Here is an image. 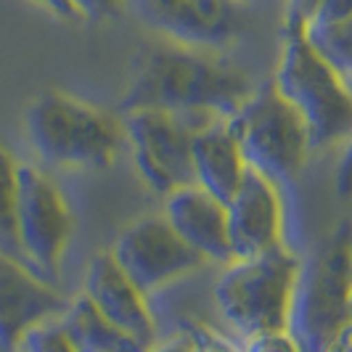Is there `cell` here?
I'll return each mask as SVG.
<instances>
[{
  "instance_id": "obj_5",
  "label": "cell",
  "mask_w": 352,
  "mask_h": 352,
  "mask_svg": "<svg viewBox=\"0 0 352 352\" xmlns=\"http://www.w3.org/2000/svg\"><path fill=\"white\" fill-rule=\"evenodd\" d=\"M214 283V305L223 318L244 336L281 331L289 323V305L300 257L276 247L254 257H236Z\"/></svg>"
},
{
  "instance_id": "obj_7",
  "label": "cell",
  "mask_w": 352,
  "mask_h": 352,
  "mask_svg": "<svg viewBox=\"0 0 352 352\" xmlns=\"http://www.w3.org/2000/svg\"><path fill=\"white\" fill-rule=\"evenodd\" d=\"M72 212L61 188L37 164L19 162L16 228L21 252L40 278L58 286V270L72 236Z\"/></svg>"
},
{
  "instance_id": "obj_6",
  "label": "cell",
  "mask_w": 352,
  "mask_h": 352,
  "mask_svg": "<svg viewBox=\"0 0 352 352\" xmlns=\"http://www.w3.org/2000/svg\"><path fill=\"white\" fill-rule=\"evenodd\" d=\"M228 124L249 170L276 186L294 183L313 154L307 127L273 82L254 88Z\"/></svg>"
},
{
  "instance_id": "obj_27",
  "label": "cell",
  "mask_w": 352,
  "mask_h": 352,
  "mask_svg": "<svg viewBox=\"0 0 352 352\" xmlns=\"http://www.w3.org/2000/svg\"><path fill=\"white\" fill-rule=\"evenodd\" d=\"M43 6H48L53 14H58V16L64 19H77L74 14V8H72V0H40Z\"/></svg>"
},
{
  "instance_id": "obj_8",
  "label": "cell",
  "mask_w": 352,
  "mask_h": 352,
  "mask_svg": "<svg viewBox=\"0 0 352 352\" xmlns=\"http://www.w3.org/2000/svg\"><path fill=\"white\" fill-rule=\"evenodd\" d=\"M124 141L146 186L162 199L183 186H194V130L173 114L138 109L120 114Z\"/></svg>"
},
{
  "instance_id": "obj_25",
  "label": "cell",
  "mask_w": 352,
  "mask_h": 352,
  "mask_svg": "<svg viewBox=\"0 0 352 352\" xmlns=\"http://www.w3.org/2000/svg\"><path fill=\"white\" fill-rule=\"evenodd\" d=\"M146 352H196V336L186 334V331H177V334L157 342L151 350Z\"/></svg>"
},
{
  "instance_id": "obj_20",
  "label": "cell",
  "mask_w": 352,
  "mask_h": 352,
  "mask_svg": "<svg viewBox=\"0 0 352 352\" xmlns=\"http://www.w3.org/2000/svg\"><path fill=\"white\" fill-rule=\"evenodd\" d=\"M241 352H302L292 334L281 329V331H263L244 339Z\"/></svg>"
},
{
  "instance_id": "obj_2",
  "label": "cell",
  "mask_w": 352,
  "mask_h": 352,
  "mask_svg": "<svg viewBox=\"0 0 352 352\" xmlns=\"http://www.w3.org/2000/svg\"><path fill=\"white\" fill-rule=\"evenodd\" d=\"M350 294L352 223L342 220L307 260H300L286 331L302 352H334L347 323Z\"/></svg>"
},
{
  "instance_id": "obj_22",
  "label": "cell",
  "mask_w": 352,
  "mask_h": 352,
  "mask_svg": "<svg viewBox=\"0 0 352 352\" xmlns=\"http://www.w3.org/2000/svg\"><path fill=\"white\" fill-rule=\"evenodd\" d=\"M323 0H286V24L283 27H300L305 30V24L318 14Z\"/></svg>"
},
{
  "instance_id": "obj_12",
  "label": "cell",
  "mask_w": 352,
  "mask_h": 352,
  "mask_svg": "<svg viewBox=\"0 0 352 352\" xmlns=\"http://www.w3.org/2000/svg\"><path fill=\"white\" fill-rule=\"evenodd\" d=\"M228 239L236 257H254L283 247V204L278 186L247 170L236 194L226 201Z\"/></svg>"
},
{
  "instance_id": "obj_10",
  "label": "cell",
  "mask_w": 352,
  "mask_h": 352,
  "mask_svg": "<svg viewBox=\"0 0 352 352\" xmlns=\"http://www.w3.org/2000/svg\"><path fill=\"white\" fill-rule=\"evenodd\" d=\"M109 252L143 294L157 292L204 265V257L177 236L164 214L138 217L117 236Z\"/></svg>"
},
{
  "instance_id": "obj_18",
  "label": "cell",
  "mask_w": 352,
  "mask_h": 352,
  "mask_svg": "<svg viewBox=\"0 0 352 352\" xmlns=\"http://www.w3.org/2000/svg\"><path fill=\"white\" fill-rule=\"evenodd\" d=\"M16 170L19 162L8 148L0 146V254L14 257L30 267L16 228Z\"/></svg>"
},
{
  "instance_id": "obj_17",
  "label": "cell",
  "mask_w": 352,
  "mask_h": 352,
  "mask_svg": "<svg viewBox=\"0 0 352 352\" xmlns=\"http://www.w3.org/2000/svg\"><path fill=\"white\" fill-rule=\"evenodd\" d=\"M305 40L310 48L350 85L352 90V19L347 21H307Z\"/></svg>"
},
{
  "instance_id": "obj_28",
  "label": "cell",
  "mask_w": 352,
  "mask_h": 352,
  "mask_svg": "<svg viewBox=\"0 0 352 352\" xmlns=\"http://www.w3.org/2000/svg\"><path fill=\"white\" fill-rule=\"evenodd\" d=\"M196 352H230L223 342H217V339H199L196 336Z\"/></svg>"
},
{
  "instance_id": "obj_11",
  "label": "cell",
  "mask_w": 352,
  "mask_h": 352,
  "mask_svg": "<svg viewBox=\"0 0 352 352\" xmlns=\"http://www.w3.org/2000/svg\"><path fill=\"white\" fill-rule=\"evenodd\" d=\"M67 307L58 286L32 267L0 254V352H19L30 329L58 318Z\"/></svg>"
},
{
  "instance_id": "obj_3",
  "label": "cell",
  "mask_w": 352,
  "mask_h": 352,
  "mask_svg": "<svg viewBox=\"0 0 352 352\" xmlns=\"http://www.w3.org/2000/svg\"><path fill=\"white\" fill-rule=\"evenodd\" d=\"M27 135L40 159L67 170H106L124 141L117 114L58 90H48L30 104Z\"/></svg>"
},
{
  "instance_id": "obj_16",
  "label": "cell",
  "mask_w": 352,
  "mask_h": 352,
  "mask_svg": "<svg viewBox=\"0 0 352 352\" xmlns=\"http://www.w3.org/2000/svg\"><path fill=\"white\" fill-rule=\"evenodd\" d=\"M58 320L77 352H146L133 336L109 323L85 294H80L74 302H67Z\"/></svg>"
},
{
  "instance_id": "obj_19",
  "label": "cell",
  "mask_w": 352,
  "mask_h": 352,
  "mask_svg": "<svg viewBox=\"0 0 352 352\" xmlns=\"http://www.w3.org/2000/svg\"><path fill=\"white\" fill-rule=\"evenodd\" d=\"M19 352H77V347L72 344V339L64 331L61 320L51 318V320L37 323L35 329L27 331Z\"/></svg>"
},
{
  "instance_id": "obj_4",
  "label": "cell",
  "mask_w": 352,
  "mask_h": 352,
  "mask_svg": "<svg viewBox=\"0 0 352 352\" xmlns=\"http://www.w3.org/2000/svg\"><path fill=\"white\" fill-rule=\"evenodd\" d=\"M273 85L300 114L313 151L344 146L350 141V85L310 48L300 27H283L281 58Z\"/></svg>"
},
{
  "instance_id": "obj_14",
  "label": "cell",
  "mask_w": 352,
  "mask_h": 352,
  "mask_svg": "<svg viewBox=\"0 0 352 352\" xmlns=\"http://www.w3.org/2000/svg\"><path fill=\"white\" fill-rule=\"evenodd\" d=\"M162 214L177 236L204 257V263L228 265L233 260L226 204L196 183L164 196Z\"/></svg>"
},
{
  "instance_id": "obj_26",
  "label": "cell",
  "mask_w": 352,
  "mask_h": 352,
  "mask_svg": "<svg viewBox=\"0 0 352 352\" xmlns=\"http://www.w3.org/2000/svg\"><path fill=\"white\" fill-rule=\"evenodd\" d=\"M334 352H352V294H350V307H347V323H344L342 334L336 339Z\"/></svg>"
},
{
  "instance_id": "obj_21",
  "label": "cell",
  "mask_w": 352,
  "mask_h": 352,
  "mask_svg": "<svg viewBox=\"0 0 352 352\" xmlns=\"http://www.w3.org/2000/svg\"><path fill=\"white\" fill-rule=\"evenodd\" d=\"M120 6H122V0H72L74 14L90 19V21H101V19L117 14Z\"/></svg>"
},
{
  "instance_id": "obj_23",
  "label": "cell",
  "mask_w": 352,
  "mask_h": 352,
  "mask_svg": "<svg viewBox=\"0 0 352 352\" xmlns=\"http://www.w3.org/2000/svg\"><path fill=\"white\" fill-rule=\"evenodd\" d=\"M334 188L339 196H352V135L350 141L344 143V151L339 157V164H336V175H334Z\"/></svg>"
},
{
  "instance_id": "obj_15",
  "label": "cell",
  "mask_w": 352,
  "mask_h": 352,
  "mask_svg": "<svg viewBox=\"0 0 352 352\" xmlns=\"http://www.w3.org/2000/svg\"><path fill=\"white\" fill-rule=\"evenodd\" d=\"M191 157H194V183L214 199H220L223 204L236 194L241 177L249 170L236 143V135L230 133L228 120H214L199 127L191 141Z\"/></svg>"
},
{
  "instance_id": "obj_13",
  "label": "cell",
  "mask_w": 352,
  "mask_h": 352,
  "mask_svg": "<svg viewBox=\"0 0 352 352\" xmlns=\"http://www.w3.org/2000/svg\"><path fill=\"white\" fill-rule=\"evenodd\" d=\"M82 294L109 323L133 336L143 350L157 344V320L148 310L146 294L124 276L111 252H101L88 263Z\"/></svg>"
},
{
  "instance_id": "obj_1",
  "label": "cell",
  "mask_w": 352,
  "mask_h": 352,
  "mask_svg": "<svg viewBox=\"0 0 352 352\" xmlns=\"http://www.w3.org/2000/svg\"><path fill=\"white\" fill-rule=\"evenodd\" d=\"M252 93L249 72L223 58V53L162 40L138 56L120 114L154 109L183 120L196 133L214 120H230Z\"/></svg>"
},
{
  "instance_id": "obj_24",
  "label": "cell",
  "mask_w": 352,
  "mask_h": 352,
  "mask_svg": "<svg viewBox=\"0 0 352 352\" xmlns=\"http://www.w3.org/2000/svg\"><path fill=\"white\" fill-rule=\"evenodd\" d=\"M352 19V0H323L310 21H347Z\"/></svg>"
},
{
  "instance_id": "obj_9",
  "label": "cell",
  "mask_w": 352,
  "mask_h": 352,
  "mask_svg": "<svg viewBox=\"0 0 352 352\" xmlns=\"http://www.w3.org/2000/svg\"><path fill=\"white\" fill-rule=\"evenodd\" d=\"M135 16L162 40L223 53L247 30V0H133Z\"/></svg>"
}]
</instances>
